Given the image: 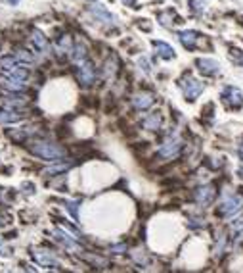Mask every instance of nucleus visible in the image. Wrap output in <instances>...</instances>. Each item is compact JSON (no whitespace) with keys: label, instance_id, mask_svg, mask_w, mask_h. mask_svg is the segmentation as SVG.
I'll list each match as a JSON object with an SVG mask.
<instances>
[{"label":"nucleus","instance_id":"obj_1","mask_svg":"<svg viewBox=\"0 0 243 273\" xmlns=\"http://www.w3.org/2000/svg\"><path fill=\"white\" fill-rule=\"evenodd\" d=\"M29 150L35 156L46 160V162H60L67 154V150L63 146L54 145V143H48V141H36V143H33V145L29 146Z\"/></svg>","mask_w":243,"mask_h":273},{"label":"nucleus","instance_id":"obj_2","mask_svg":"<svg viewBox=\"0 0 243 273\" xmlns=\"http://www.w3.org/2000/svg\"><path fill=\"white\" fill-rule=\"evenodd\" d=\"M242 208H243V198L240 195H226L224 198H222V202H220L218 212L224 218H232L238 212H242Z\"/></svg>","mask_w":243,"mask_h":273},{"label":"nucleus","instance_id":"obj_3","mask_svg":"<svg viewBox=\"0 0 243 273\" xmlns=\"http://www.w3.org/2000/svg\"><path fill=\"white\" fill-rule=\"evenodd\" d=\"M180 87H182V92H184L186 100H190V102H193V100L203 92V83L197 81V79H193L191 75H186V77L180 81Z\"/></svg>","mask_w":243,"mask_h":273},{"label":"nucleus","instance_id":"obj_4","mask_svg":"<svg viewBox=\"0 0 243 273\" xmlns=\"http://www.w3.org/2000/svg\"><path fill=\"white\" fill-rule=\"evenodd\" d=\"M180 150H182V141L178 137H171L159 148V156L165 158V160H174L180 154Z\"/></svg>","mask_w":243,"mask_h":273},{"label":"nucleus","instance_id":"obj_5","mask_svg":"<svg viewBox=\"0 0 243 273\" xmlns=\"http://www.w3.org/2000/svg\"><path fill=\"white\" fill-rule=\"evenodd\" d=\"M33 258L36 260L38 266H44V268H52V270H60V260L48 252V250H42V248H36L33 250Z\"/></svg>","mask_w":243,"mask_h":273},{"label":"nucleus","instance_id":"obj_6","mask_svg":"<svg viewBox=\"0 0 243 273\" xmlns=\"http://www.w3.org/2000/svg\"><path fill=\"white\" fill-rule=\"evenodd\" d=\"M77 77H79V81L88 87V85H92L94 83V79H96V72H94V66L88 62V60H83V62H79V68H77Z\"/></svg>","mask_w":243,"mask_h":273},{"label":"nucleus","instance_id":"obj_7","mask_svg":"<svg viewBox=\"0 0 243 273\" xmlns=\"http://www.w3.org/2000/svg\"><path fill=\"white\" fill-rule=\"evenodd\" d=\"M222 102L230 108H242L243 106V92L238 87H226L222 91Z\"/></svg>","mask_w":243,"mask_h":273},{"label":"nucleus","instance_id":"obj_8","mask_svg":"<svg viewBox=\"0 0 243 273\" xmlns=\"http://www.w3.org/2000/svg\"><path fill=\"white\" fill-rule=\"evenodd\" d=\"M52 235H54V240H58L61 246H65V248H69V250H79V242L75 240L77 237H71L65 229L56 227L52 231Z\"/></svg>","mask_w":243,"mask_h":273},{"label":"nucleus","instance_id":"obj_9","mask_svg":"<svg viewBox=\"0 0 243 273\" xmlns=\"http://www.w3.org/2000/svg\"><path fill=\"white\" fill-rule=\"evenodd\" d=\"M195 66H197V70L203 73V75H216V73L220 72V64L216 62V60H211V58H199L197 62H195Z\"/></svg>","mask_w":243,"mask_h":273},{"label":"nucleus","instance_id":"obj_10","mask_svg":"<svg viewBox=\"0 0 243 273\" xmlns=\"http://www.w3.org/2000/svg\"><path fill=\"white\" fill-rule=\"evenodd\" d=\"M214 198V187H211V185H205V187H199L197 191H195V202L199 204V206H209L211 202Z\"/></svg>","mask_w":243,"mask_h":273},{"label":"nucleus","instance_id":"obj_11","mask_svg":"<svg viewBox=\"0 0 243 273\" xmlns=\"http://www.w3.org/2000/svg\"><path fill=\"white\" fill-rule=\"evenodd\" d=\"M153 102H155V98L152 92H138L132 96V104L136 110H148Z\"/></svg>","mask_w":243,"mask_h":273},{"label":"nucleus","instance_id":"obj_12","mask_svg":"<svg viewBox=\"0 0 243 273\" xmlns=\"http://www.w3.org/2000/svg\"><path fill=\"white\" fill-rule=\"evenodd\" d=\"M0 87H4L10 92H19L27 89L25 81H18V79H12V77H0Z\"/></svg>","mask_w":243,"mask_h":273},{"label":"nucleus","instance_id":"obj_13","mask_svg":"<svg viewBox=\"0 0 243 273\" xmlns=\"http://www.w3.org/2000/svg\"><path fill=\"white\" fill-rule=\"evenodd\" d=\"M90 14H92L96 19L104 21V23H113V19H115L109 12H107V8L102 6V4H94V6H90Z\"/></svg>","mask_w":243,"mask_h":273},{"label":"nucleus","instance_id":"obj_14","mask_svg":"<svg viewBox=\"0 0 243 273\" xmlns=\"http://www.w3.org/2000/svg\"><path fill=\"white\" fill-rule=\"evenodd\" d=\"M178 39H180V42L184 44V48L193 50V48H195V44H197V39H199V35H197L195 31H180V33H178Z\"/></svg>","mask_w":243,"mask_h":273},{"label":"nucleus","instance_id":"obj_15","mask_svg":"<svg viewBox=\"0 0 243 273\" xmlns=\"http://www.w3.org/2000/svg\"><path fill=\"white\" fill-rule=\"evenodd\" d=\"M119 70V60H117V56H109L107 60H105L104 64V77L105 79H113L115 77V73Z\"/></svg>","mask_w":243,"mask_h":273},{"label":"nucleus","instance_id":"obj_16","mask_svg":"<svg viewBox=\"0 0 243 273\" xmlns=\"http://www.w3.org/2000/svg\"><path fill=\"white\" fill-rule=\"evenodd\" d=\"M153 48L157 50V54L161 56L163 60H173L174 56V48L171 44H167V42H163V40H155L153 42Z\"/></svg>","mask_w":243,"mask_h":273},{"label":"nucleus","instance_id":"obj_17","mask_svg":"<svg viewBox=\"0 0 243 273\" xmlns=\"http://www.w3.org/2000/svg\"><path fill=\"white\" fill-rule=\"evenodd\" d=\"M25 117V114H19L16 110H0V123H16Z\"/></svg>","mask_w":243,"mask_h":273},{"label":"nucleus","instance_id":"obj_18","mask_svg":"<svg viewBox=\"0 0 243 273\" xmlns=\"http://www.w3.org/2000/svg\"><path fill=\"white\" fill-rule=\"evenodd\" d=\"M18 68V58L16 56H4L0 58V72H4L6 75L10 72H14Z\"/></svg>","mask_w":243,"mask_h":273},{"label":"nucleus","instance_id":"obj_19","mask_svg":"<svg viewBox=\"0 0 243 273\" xmlns=\"http://www.w3.org/2000/svg\"><path fill=\"white\" fill-rule=\"evenodd\" d=\"M31 40H33V44H35V48H38L40 52H46L48 50V40H46V37L42 35L38 29L33 31V35H31Z\"/></svg>","mask_w":243,"mask_h":273},{"label":"nucleus","instance_id":"obj_20","mask_svg":"<svg viewBox=\"0 0 243 273\" xmlns=\"http://www.w3.org/2000/svg\"><path fill=\"white\" fill-rule=\"evenodd\" d=\"M73 60L79 64V62H83V60H87V44L83 42V40H77L75 44H73Z\"/></svg>","mask_w":243,"mask_h":273},{"label":"nucleus","instance_id":"obj_21","mask_svg":"<svg viewBox=\"0 0 243 273\" xmlns=\"http://www.w3.org/2000/svg\"><path fill=\"white\" fill-rule=\"evenodd\" d=\"M144 127L150 129V131H157V129L161 127V114H159V112L150 114V116L144 119Z\"/></svg>","mask_w":243,"mask_h":273},{"label":"nucleus","instance_id":"obj_22","mask_svg":"<svg viewBox=\"0 0 243 273\" xmlns=\"http://www.w3.org/2000/svg\"><path fill=\"white\" fill-rule=\"evenodd\" d=\"M2 102L6 108H23L27 104V98L25 96H19V98L18 96H4Z\"/></svg>","mask_w":243,"mask_h":273},{"label":"nucleus","instance_id":"obj_23","mask_svg":"<svg viewBox=\"0 0 243 273\" xmlns=\"http://www.w3.org/2000/svg\"><path fill=\"white\" fill-rule=\"evenodd\" d=\"M58 54H69L73 52V42H71V39L67 35H63L60 39V44H58Z\"/></svg>","mask_w":243,"mask_h":273},{"label":"nucleus","instance_id":"obj_24","mask_svg":"<svg viewBox=\"0 0 243 273\" xmlns=\"http://www.w3.org/2000/svg\"><path fill=\"white\" fill-rule=\"evenodd\" d=\"M16 58H18V62H23V64H33L36 58H35V54H31L29 50H25V48H18L16 50Z\"/></svg>","mask_w":243,"mask_h":273},{"label":"nucleus","instance_id":"obj_25","mask_svg":"<svg viewBox=\"0 0 243 273\" xmlns=\"http://www.w3.org/2000/svg\"><path fill=\"white\" fill-rule=\"evenodd\" d=\"M190 8L193 14H203L205 12V0H190Z\"/></svg>","mask_w":243,"mask_h":273},{"label":"nucleus","instance_id":"obj_26","mask_svg":"<svg viewBox=\"0 0 243 273\" xmlns=\"http://www.w3.org/2000/svg\"><path fill=\"white\" fill-rule=\"evenodd\" d=\"M71 167V164H60V165H54V167H48L44 171V175H56V173H61V171H67Z\"/></svg>","mask_w":243,"mask_h":273},{"label":"nucleus","instance_id":"obj_27","mask_svg":"<svg viewBox=\"0 0 243 273\" xmlns=\"http://www.w3.org/2000/svg\"><path fill=\"white\" fill-rule=\"evenodd\" d=\"M65 208L69 210V214L73 216V219H79V202L67 200L65 202Z\"/></svg>","mask_w":243,"mask_h":273},{"label":"nucleus","instance_id":"obj_28","mask_svg":"<svg viewBox=\"0 0 243 273\" xmlns=\"http://www.w3.org/2000/svg\"><path fill=\"white\" fill-rule=\"evenodd\" d=\"M171 18H174V12H171V10H169V12H165V14H161V16H159V21H161L163 25H167V27H171V25H173V23L169 21V19H171Z\"/></svg>","mask_w":243,"mask_h":273},{"label":"nucleus","instance_id":"obj_29","mask_svg":"<svg viewBox=\"0 0 243 273\" xmlns=\"http://www.w3.org/2000/svg\"><path fill=\"white\" fill-rule=\"evenodd\" d=\"M138 66H140V68H142V70H144L146 73L152 72V66L148 64V60H146V58H140V60H138Z\"/></svg>","mask_w":243,"mask_h":273},{"label":"nucleus","instance_id":"obj_30","mask_svg":"<svg viewBox=\"0 0 243 273\" xmlns=\"http://www.w3.org/2000/svg\"><path fill=\"white\" fill-rule=\"evenodd\" d=\"M0 254H2V256H10V248H8V246H6L2 240H0Z\"/></svg>","mask_w":243,"mask_h":273},{"label":"nucleus","instance_id":"obj_31","mask_svg":"<svg viewBox=\"0 0 243 273\" xmlns=\"http://www.w3.org/2000/svg\"><path fill=\"white\" fill-rule=\"evenodd\" d=\"M111 250H115L117 254H121V250H126V246H124V244H119V246H113Z\"/></svg>","mask_w":243,"mask_h":273},{"label":"nucleus","instance_id":"obj_32","mask_svg":"<svg viewBox=\"0 0 243 273\" xmlns=\"http://www.w3.org/2000/svg\"><path fill=\"white\" fill-rule=\"evenodd\" d=\"M122 2H124L126 6H130V8H134V6H136V0H122Z\"/></svg>","mask_w":243,"mask_h":273},{"label":"nucleus","instance_id":"obj_33","mask_svg":"<svg viewBox=\"0 0 243 273\" xmlns=\"http://www.w3.org/2000/svg\"><path fill=\"white\" fill-rule=\"evenodd\" d=\"M8 2H10V4H12V6H16V4H18L19 0H8Z\"/></svg>","mask_w":243,"mask_h":273},{"label":"nucleus","instance_id":"obj_34","mask_svg":"<svg viewBox=\"0 0 243 273\" xmlns=\"http://www.w3.org/2000/svg\"><path fill=\"white\" fill-rule=\"evenodd\" d=\"M4 223H6V221H4V218H2V216H0V227H2V225H4Z\"/></svg>","mask_w":243,"mask_h":273},{"label":"nucleus","instance_id":"obj_35","mask_svg":"<svg viewBox=\"0 0 243 273\" xmlns=\"http://www.w3.org/2000/svg\"><path fill=\"white\" fill-rule=\"evenodd\" d=\"M240 156L243 158V145H242V148H240Z\"/></svg>","mask_w":243,"mask_h":273}]
</instances>
